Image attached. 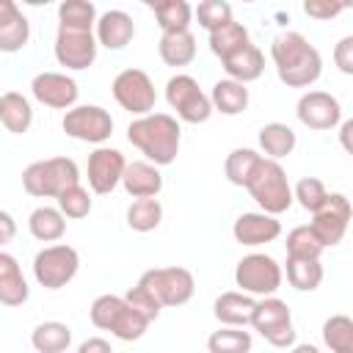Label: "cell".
Here are the masks:
<instances>
[{
    "mask_svg": "<svg viewBox=\"0 0 353 353\" xmlns=\"http://www.w3.org/2000/svg\"><path fill=\"white\" fill-rule=\"evenodd\" d=\"M276 74L290 88H309L323 74V58L298 30H284L270 41Z\"/></svg>",
    "mask_w": 353,
    "mask_h": 353,
    "instance_id": "6da1fadb",
    "label": "cell"
},
{
    "mask_svg": "<svg viewBox=\"0 0 353 353\" xmlns=\"http://www.w3.org/2000/svg\"><path fill=\"white\" fill-rule=\"evenodd\" d=\"M127 141L141 154H146V163L160 168L176 160L182 143V127L171 113H146L130 121Z\"/></svg>",
    "mask_w": 353,
    "mask_h": 353,
    "instance_id": "7a4b0ae2",
    "label": "cell"
},
{
    "mask_svg": "<svg viewBox=\"0 0 353 353\" xmlns=\"http://www.w3.org/2000/svg\"><path fill=\"white\" fill-rule=\"evenodd\" d=\"M245 190L259 204V212H268L273 218L292 207V185L287 179V171L276 160L262 157L256 163L251 179L245 182Z\"/></svg>",
    "mask_w": 353,
    "mask_h": 353,
    "instance_id": "3957f363",
    "label": "cell"
},
{
    "mask_svg": "<svg viewBox=\"0 0 353 353\" xmlns=\"http://www.w3.org/2000/svg\"><path fill=\"white\" fill-rule=\"evenodd\" d=\"M80 182V168L72 157L36 160L22 171V188L36 199H58L66 188Z\"/></svg>",
    "mask_w": 353,
    "mask_h": 353,
    "instance_id": "277c9868",
    "label": "cell"
},
{
    "mask_svg": "<svg viewBox=\"0 0 353 353\" xmlns=\"http://www.w3.org/2000/svg\"><path fill=\"white\" fill-rule=\"evenodd\" d=\"M248 325H254V331H259V336L265 342H270L273 347H292L295 345L292 312L276 295H268V298H262V301L254 303V312H251V323Z\"/></svg>",
    "mask_w": 353,
    "mask_h": 353,
    "instance_id": "5b68a950",
    "label": "cell"
},
{
    "mask_svg": "<svg viewBox=\"0 0 353 353\" xmlns=\"http://www.w3.org/2000/svg\"><path fill=\"white\" fill-rule=\"evenodd\" d=\"M138 284H143L160 306H182L196 292V279L188 268L171 265V268H152L146 270Z\"/></svg>",
    "mask_w": 353,
    "mask_h": 353,
    "instance_id": "8992f818",
    "label": "cell"
},
{
    "mask_svg": "<svg viewBox=\"0 0 353 353\" xmlns=\"http://www.w3.org/2000/svg\"><path fill=\"white\" fill-rule=\"evenodd\" d=\"M77 270H80V254L66 243L47 245L33 256V276L44 290L66 287L77 276Z\"/></svg>",
    "mask_w": 353,
    "mask_h": 353,
    "instance_id": "52a82bcc",
    "label": "cell"
},
{
    "mask_svg": "<svg viewBox=\"0 0 353 353\" xmlns=\"http://www.w3.org/2000/svg\"><path fill=\"white\" fill-rule=\"evenodd\" d=\"M165 102L171 105V110H176V119L188 121V124H204L212 116L210 97L199 88L196 77H190V74L168 77V83H165Z\"/></svg>",
    "mask_w": 353,
    "mask_h": 353,
    "instance_id": "ba28073f",
    "label": "cell"
},
{
    "mask_svg": "<svg viewBox=\"0 0 353 353\" xmlns=\"http://www.w3.org/2000/svg\"><path fill=\"white\" fill-rule=\"evenodd\" d=\"M281 279H284L281 265L268 254H248L234 268V284L245 295H259V298L276 295Z\"/></svg>",
    "mask_w": 353,
    "mask_h": 353,
    "instance_id": "9c48e42d",
    "label": "cell"
},
{
    "mask_svg": "<svg viewBox=\"0 0 353 353\" xmlns=\"http://www.w3.org/2000/svg\"><path fill=\"white\" fill-rule=\"evenodd\" d=\"M110 91H113V99H116L124 110H130L135 119H138V116H146V113H154L157 94H154L152 77H149L143 69H121V72L113 77Z\"/></svg>",
    "mask_w": 353,
    "mask_h": 353,
    "instance_id": "30bf717a",
    "label": "cell"
},
{
    "mask_svg": "<svg viewBox=\"0 0 353 353\" xmlns=\"http://www.w3.org/2000/svg\"><path fill=\"white\" fill-rule=\"evenodd\" d=\"M61 127L69 138L85 141V143H105L113 135V119L99 105H74L63 113Z\"/></svg>",
    "mask_w": 353,
    "mask_h": 353,
    "instance_id": "8fae6325",
    "label": "cell"
},
{
    "mask_svg": "<svg viewBox=\"0 0 353 353\" xmlns=\"http://www.w3.org/2000/svg\"><path fill=\"white\" fill-rule=\"evenodd\" d=\"M350 223V201L345 193H328L323 210H317L309 221L312 234L317 237V243L323 248H334L342 243L345 232Z\"/></svg>",
    "mask_w": 353,
    "mask_h": 353,
    "instance_id": "7c38bea8",
    "label": "cell"
},
{
    "mask_svg": "<svg viewBox=\"0 0 353 353\" xmlns=\"http://www.w3.org/2000/svg\"><path fill=\"white\" fill-rule=\"evenodd\" d=\"M97 39L94 30H63L58 28L55 36V61L66 69H88L97 61Z\"/></svg>",
    "mask_w": 353,
    "mask_h": 353,
    "instance_id": "4fadbf2b",
    "label": "cell"
},
{
    "mask_svg": "<svg viewBox=\"0 0 353 353\" xmlns=\"http://www.w3.org/2000/svg\"><path fill=\"white\" fill-rule=\"evenodd\" d=\"M30 94L36 102L52 108V110H69L77 102V83L63 72H39L30 80Z\"/></svg>",
    "mask_w": 353,
    "mask_h": 353,
    "instance_id": "5bb4252c",
    "label": "cell"
},
{
    "mask_svg": "<svg viewBox=\"0 0 353 353\" xmlns=\"http://www.w3.org/2000/svg\"><path fill=\"white\" fill-rule=\"evenodd\" d=\"M298 121L309 130H334L342 121V105L328 91H306L295 105Z\"/></svg>",
    "mask_w": 353,
    "mask_h": 353,
    "instance_id": "9a60e30c",
    "label": "cell"
},
{
    "mask_svg": "<svg viewBox=\"0 0 353 353\" xmlns=\"http://www.w3.org/2000/svg\"><path fill=\"white\" fill-rule=\"evenodd\" d=\"M124 154L113 146H97L88 154V185L94 193L105 196L113 193L116 185H121V174H124Z\"/></svg>",
    "mask_w": 353,
    "mask_h": 353,
    "instance_id": "2e32d148",
    "label": "cell"
},
{
    "mask_svg": "<svg viewBox=\"0 0 353 353\" xmlns=\"http://www.w3.org/2000/svg\"><path fill=\"white\" fill-rule=\"evenodd\" d=\"M94 28H97L94 30L97 44H102L108 50H124L132 41V36H135V22L121 8H110L102 17H97V25Z\"/></svg>",
    "mask_w": 353,
    "mask_h": 353,
    "instance_id": "e0dca14e",
    "label": "cell"
},
{
    "mask_svg": "<svg viewBox=\"0 0 353 353\" xmlns=\"http://www.w3.org/2000/svg\"><path fill=\"white\" fill-rule=\"evenodd\" d=\"M232 234L240 245H265L281 234V223L268 212H243L234 221Z\"/></svg>",
    "mask_w": 353,
    "mask_h": 353,
    "instance_id": "ac0fdd59",
    "label": "cell"
},
{
    "mask_svg": "<svg viewBox=\"0 0 353 353\" xmlns=\"http://www.w3.org/2000/svg\"><path fill=\"white\" fill-rule=\"evenodd\" d=\"M121 185L132 199H157L163 190V174L146 160H132L124 165Z\"/></svg>",
    "mask_w": 353,
    "mask_h": 353,
    "instance_id": "d6986e66",
    "label": "cell"
},
{
    "mask_svg": "<svg viewBox=\"0 0 353 353\" xmlns=\"http://www.w3.org/2000/svg\"><path fill=\"white\" fill-rule=\"evenodd\" d=\"M30 295V287L22 276L17 256L0 248V303L3 306H22Z\"/></svg>",
    "mask_w": 353,
    "mask_h": 353,
    "instance_id": "ffe728a7",
    "label": "cell"
},
{
    "mask_svg": "<svg viewBox=\"0 0 353 353\" xmlns=\"http://www.w3.org/2000/svg\"><path fill=\"white\" fill-rule=\"evenodd\" d=\"M254 298L245 295V292H221L215 298V320L221 325H229V328H245L251 323V312H254Z\"/></svg>",
    "mask_w": 353,
    "mask_h": 353,
    "instance_id": "44dd1931",
    "label": "cell"
},
{
    "mask_svg": "<svg viewBox=\"0 0 353 353\" xmlns=\"http://www.w3.org/2000/svg\"><path fill=\"white\" fill-rule=\"evenodd\" d=\"M221 63H223L226 77L234 80V83H243V85L259 80L262 72H265V55H262V50H259L256 44L243 47L240 52H234L232 58H226V61H221Z\"/></svg>",
    "mask_w": 353,
    "mask_h": 353,
    "instance_id": "7402d4cb",
    "label": "cell"
},
{
    "mask_svg": "<svg viewBox=\"0 0 353 353\" xmlns=\"http://www.w3.org/2000/svg\"><path fill=\"white\" fill-rule=\"evenodd\" d=\"M0 121L8 132L14 135H22L30 130L33 124V108H30V99L19 91H6L0 94Z\"/></svg>",
    "mask_w": 353,
    "mask_h": 353,
    "instance_id": "603a6c76",
    "label": "cell"
},
{
    "mask_svg": "<svg viewBox=\"0 0 353 353\" xmlns=\"http://www.w3.org/2000/svg\"><path fill=\"white\" fill-rule=\"evenodd\" d=\"M157 52L165 66H188L196 58V36L190 30H176V33H163L157 41Z\"/></svg>",
    "mask_w": 353,
    "mask_h": 353,
    "instance_id": "cb8c5ba5",
    "label": "cell"
},
{
    "mask_svg": "<svg viewBox=\"0 0 353 353\" xmlns=\"http://www.w3.org/2000/svg\"><path fill=\"white\" fill-rule=\"evenodd\" d=\"M210 105H212V110H218L223 116H237L248 108V88L229 77L218 80L210 91Z\"/></svg>",
    "mask_w": 353,
    "mask_h": 353,
    "instance_id": "d4e9b609",
    "label": "cell"
},
{
    "mask_svg": "<svg viewBox=\"0 0 353 353\" xmlns=\"http://www.w3.org/2000/svg\"><path fill=\"white\" fill-rule=\"evenodd\" d=\"M298 138H295V130L290 124H281V121H270L259 130V149L268 154V160H281L287 154H292Z\"/></svg>",
    "mask_w": 353,
    "mask_h": 353,
    "instance_id": "484cf974",
    "label": "cell"
},
{
    "mask_svg": "<svg viewBox=\"0 0 353 353\" xmlns=\"http://www.w3.org/2000/svg\"><path fill=\"white\" fill-rule=\"evenodd\" d=\"M28 229L39 243H58L66 232V218L58 207H36L28 218Z\"/></svg>",
    "mask_w": 353,
    "mask_h": 353,
    "instance_id": "4316f807",
    "label": "cell"
},
{
    "mask_svg": "<svg viewBox=\"0 0 353 353\" xmlns=\"http://www.w3.org/2000/svg\"><path fill=\"white\" fill-rule=\"evenodd\" d=\"M248 44H251L248 28H245L243 22H234V19L210 33V50H212V55H218L221 61L232 58L234 52H240V50L248 47Z\"/></svg>",
    "mask_w": 353,
    "mask_h": 353,
    "instance_id": "83f0119b",
    "label": "cell"
},
{
    "mask_svg": "<svg viewBox=\"0 0 353 353\" xmlns=\"http://www.w3.org/2000/svg\"><path fill=\"white\" fill-rule=\"evenodd\" d=\"M72 342V328L58 320L39 323L30 334V345L36 353H63Z\"/></svg>",
    "mask_w": 353,
    "mask_h": 353,
    "instance_id": "f1b7e54d",
    "label": "cell"
},
{
    "mask_svg": "<svg viewBox=\"0 0 353 353\" xmlns=\"http://www.w3.org/2000/svg\"><path fill=\"white\" fill-rule=\"evenodd\" d=\"M154 19L160 25L163 33H176V30H190V19H193V8L185 0H160L152 3Z\"/></svg>",
    "mask_w": 353,
    "mask_h": 353,
    "instance_id": "f546056e",
    "label": "cell"
},
{
    "mask_svg": "<svg viewBox=\"0 0 353 353\" xmlns=\"http://www.w3.org/2000/svg\"><path fill=\"white\" fill-rule=\"evenodd\" d=\"M97 25V6L91 0H63L58 6V28L91 30Z\"/></svg>",
    "mask_w": 353,
    "mask_h": 353,
    "instance_id": "4dcf8cb0",
    "label": "cell"
},
{
    "mask_svg": "<svg viewBox=\"0 0 353 353\" xmlns=\"http://www.w3.org/2000/svg\"><path fill=\"white\" fill-rule=\"evenodd\" d=\"M323 345L331 353H353V320L347 314H331L323 323Z\"/></svg>",
    "mask_w": 353,
    "mask_h": 353,
    "instance_id": "1f68e13d",
    "label": "cell"
},
{
    "mask_svg": "<svg viewBox=\"0 0 353 353\" xmlns=\"http://www.w3.org/2000/svg\"><path fill=\"white\" fill-rule=\"evenodd\" d=\"M287 281L298 292H312L323 284L320 259H287Z\"/></svg>",
    "mask_w": 353,
    "mask_h": 353,
    "instance_id": "d6a6232c",
    "label": "cell"
},
{
    "mask_svg": "<svg viewBox=\"0 0 353 353\" xmlns=\"http://www.w3.org/2000/svg\"><path fill=\"white\" fill-rule=\"evenodd\" d=\"M259 160H262V154L254 152V149H232V152L226 154L223 174H226V179H229L232 185L245 188V182L251 179V174H254V168H256Z\"/></svg>",
    "mask_w": 353,
    "mask_h": 353,
    "instance_id": "836d02e7",
    "label": "cell"
},
{
    "mask_svg": "<svg viewBox=\"0 0 353 353\" xmlns=\"http://www.w3.org/2000/svg\"><path fill=\"white\" fill-rule=\"evenodd\" d=\"M163 221V204L157 199H135L127 207V226L132 232H152Z\"/></svg>",
    "mask_w": 353,
    "mask_h": 353,
    "instance_id": "e575fe53",
    "label": "cell"
},
{
    "mask_svg": "<svg viewBox=\"0 0 353 353\" xmlns=\"http://www.w3.org/2000/svg\"><path fill=\"white\" fill-rule=\"evenodd\" d=\"M149 325H152V323H149L141 312H135L132 306H127V301H124L121 312L116 314V320L110 323L108 331H110L116 339H121V342H135V339H141V336L146 334Z\"/></svg>",
    "mask_w": 353,
    "mask_h": 353,
    "instance_id": "d590c367",
    "label": "cell"
},
{
    "mask_svg": "<svg viewBox=\"0 0 353 353\" xmlns=\"http://www.w3.org/2000/svg\"><path fill=\"white\" fill-rule=\"evenodd\" d=\"M251 342H254V339H251L248 331L223 325V328H218V331L210 334L207 350H210V353H248V350H251Z\"/></svg>",
    "mask_w": 353,
    "mask_h": 353,
    "instance_id": "8d00e7d4",
    "label": "cell"
},
{
    "mask_svg": "<svg viewBox=\"0 0 353 353\" xmlns=\"http://www.w3.org/2000/svg\"><path fill=\"white\" fill-rule=\"evenodd\" d=\"M30 39V22L22 11L0 22V52H19Z\"/></svg>",
    "mask_w": 353,
    "mask_h": 353,
    "instance_id": "74e56055",
    "label": "cell"
},
{
    "mask_svg": "<svg viewBox=\"0 0 353 353\" xmlns=\"http://www.w3.org/2000/svg\"><path fill=\"white\" fill-rule=\"evenodd\" d=\"M287 259H320V254L325 251L317 237L312 234L309 226H295L290 234H287Z\"/></svg>",
    "mask_w": 353,
    "mask_h": 353,
    "instance_id": "f35d334b",
    "label": "cell"
},
{
    "mask_svg": "<svg viewBox=\"0 0 353 353\" xmlns=\"http://www.w3.org/2000/svg\"><path fill=\"white\" fill-rule=\"evenodd\" d=\"M58 210H61V215L63 218H72V221H80V218H85L88 212H91V207H94V201H91V193L77 182V185H72V188H66L58 199Z\"/></svg>",
    "mask_w": 353,
    "mask_h": 353,
    "instance_id": "ab89813d",
    "label": "cell"
},
{
    "mask_svg": "<svg viewBox=\"0 0 353 353\" xmlns=\"http://www.w3.org/2000/svg\"><path fill=\"white\" fill-rule=\"evenodd\" d=\"M325 199H328V190H325V185L317 179V176H303V179H298V185L292 188V201H298L306 212H317V210H323V204H325Z\"/></svg>",
    "mask_w": 353,
    "mask_h": 353,
    "instance_id": "60d3db41",
    "label": "cell"
},
{
    "mask_svg": "<svg viewBox=\"0 0 353 353\" xmlns=\"http://www.w3.org/2000/svg\"><path fill=\"white\" fill-rule=\"evenodd\" d=\"M193 14H196L199 25H201L207 33H212V30H218V28H223L226 22L234 19V17H232V6H229L226 0H201V3L193 8Z\"/></svg>",
    "mask_w": 353,
    "mask_h": 353,
    "instance_id": "b9f144b4",
    "label": "cell"
},
{
    "mask_svg": "<svg viewBox=\"0 0 353 353\" xmlns=\"http://www.w3.org/2000/svg\"><path fill=\"white\" fill-rule=\"evenodd\" d=\"M121 306H124V298H121V295H99V298L91 303V309H88L91 323H94L97 328L108 331L110 323L116 320V314L121 312Z\"/></svg>",
    "mask_w": 353,
    "mask_h": 353,
    "instance_id": "7bdbcfd3",
    "label": "cell"
},
{
    "mask_svg": "<svg viewBox=\"0 0 353 353\" xmlns=\"http://www.w3.org/2000/svg\"><path fill=\"white\" fill-rule=\"evenodd\" d=\"M121 298L127 301V306H132L135 312H141V314H143L149 323H154V320L160 317V309H163V306L154 301V295H152V292H149L143 284H135V287H130V290H127Z\"/></svg>",
    "mask_w": 353,
    "mask_h": 353,
    "instance_id": "ee69618b",
    "label": "cell"
},
{
    "mask_svg": "<svg viewBox=\"0 0 353 353\" xmlns=\"http://www.w3.org/2000/svg\"><path fill=\"white\" fill-rule=\"evenodd\" d=\"M345 8H347L345 3H331V0H306L303 3V14L312 19H334Z\"/></svg>",
    "mask_w": 353,
    "mask_h": 353,
    "instance_id": "f6af8a7d",
    "label": "cell"
},
{
    "mask_svg": "<svg viewBox=\"0 0 353 353\" xmlns=\"http://www.w3.org/2000/svg\"><path fill=\"white\" fill-rule=\"evenodd\" d=\"M334 63L342 74H353V36H342L334 47Z\"/></svg>",
    "mask_w": 353,
    "mask_h": 353,
    "instance_id": "bcb514c9",
    "label": "cell"
},
{
    "mask_svg": "<svg viewBox=\"0 0 353 353\" xmlns=\"http://www.w3.org/2000/svg\"><path fill=\"white\" fill-rule=\"evenodd\" d=\"M14 234H17V221H14L6 210H0V248H3L6 243H11Z\"/></svg>",
    "mask_w": 353,
    "mask_h": 353,
    "instance_id": "7dc6e473",
    "label": "cell"
},
{
    "mask_svg": "<svg viewBox=\"0 0 353 353\" xmlns=\"http://www.w3.org/2000/svg\"><path fill=\"white\" fill-rule=\"evenodd\" d=\"M77 353H113V350H110V342H108V339L91 336V339H85V342L77 347Z\"/></svg>",
    "mask_w": 353,
    "mask_h": 353,
    "instance_id": "c3c4849f",
    "label": "cell"
},
{
    "mask_svg": "<svg viewBox=\"0 0 353 353\" xmlns=\"http://www.w3.org/2000/svg\"><path fill=\"white\" fill-rule=\"evenodd\" d=\"M350 132H353V121H342V130H339V141H342V149L345 152H353V143H350Z\"/></svg>",
    "mask_w": 353,
    "mask_h": 353,
    "instance_id": "681fc988",
    "label": "cell"
},
{
    "mask_svg": "<svg viewBox=\"0 0 353 353\" xmlns=\"http://www.w3.org/2000/svg\"><path fill=\"white\" fill-rule=\"evenodd\" d=\"M19 11V6L14 3V0H0V22H6V19H11L14 14Z\"/></svg>",
    "mask_w": 353,
    "mask_h": 353,
    "instance_id": "f907efd6",
    "label": "cell"
},
{
    "mask_svg": "<svg viewBox=\"0 0 353 353\" xmlns=\"http://www.w3.org/2000/svg\"><path fill=\"white\" fill-rule=\"evenodd\" d=\"M290 353H320V347H317V345L303 342V345H292V347H290Z\"/></svg>",
    "mask_w": 353,
    "mask_h": 353,
    "instance_id": "816d5d0a",
    "label": "cell"
}]
</instances>
